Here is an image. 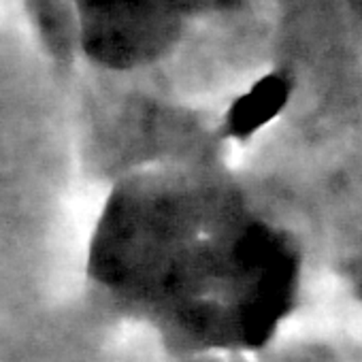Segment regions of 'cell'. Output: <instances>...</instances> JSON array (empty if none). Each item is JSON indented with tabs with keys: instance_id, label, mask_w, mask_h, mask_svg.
Listing matches in <instances>:
<instances>
[{
	"instance_id": "1",
	"label": "cell",
	"mask_w": 362,
	"mask_h": 362,
	"mask_svg": "<svg viewBox=\"0 0 362 362\" xmlns=\"http://www.w3.org/2000/svg\"><path fill=\"white\" fill-rule=\"evenodd\" d=\"M290 94V86L281 77L262 79L250 94H245L233 113V126L239 134H247L269 119H273L279 109L286 105Z\"/></svg>"
}]
</instances>
